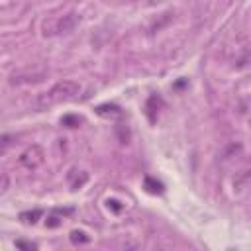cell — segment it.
Segmentation results:
<instances>
[{
    "instance_id": "1",
    "label": "cell",
    "mask_w": 251,
    "mask_h": 251,
    "mask_svg": "<svg viewBox=\"0 0 251 251\" xmlns=\"http://www.w3.org/2000/svg\"><path fill=\"white\" fill-rule=\"evenodd\" d=\"M78 92H80V84L76 80H59L47 92H43V94L37 96L35 106L39 110H45V108H51V106H57V104H63V102L73 100Z\"/></svg>"
},
{
    "instance_id": "2",
    "label": "cell",
    "mask_w": 251,
    "mask_h": 251,
    "mask_svg": "<svg viewBox=\"0 0 251 251\" xmlns=\"http://www.w3.org/2000/svg\"><path fill=\"white\" fill-rule=\"evenodd\" d=\"M45 161V151L41 149V145H29L22 155H20V165L33 171L37 169L39 165H43Z\"/></svg>"
},
{
    "instance_id": "3",
    "label": "cell",
    "mask_w": 251,
    "mask_h": 251,
    "mask_svg": "<svg viewBox=\"0 0 251 251\" xmlns=\"http://www.w3.org/2000/svg\"><path fill=\"white\" fill-rule=\"evenodd\" d=\"M76 24H78V16L76 14H67V16L53 22V29L49 33H69V31L75 29Z\"/></svg>"
},
{
    "instance_id": "4",
    "label": "cell",
    "mask_w": 251,
    "mask_h": 251,
    "mask_svg": "<svg viewBox=\"0 0 251 251\" xmlns=\"http://www.w3.org/2000/svg\"><path fill=\"white\" fill-rule=\"evenodd\" d=\"M96 112H98V116H102V118H122V108L120 106H116V104H102V106H98L96 108Z\"/></svg>"
},
{
    "instance_id": "5",
    "label": "cell",
    "mask_w": 251,
    "mask_h": 251,
    "mask_svg": "<svg viewBox=\"0 0 251 251\" xmlns=\"http://www.w3.org/2000/svg\"><path fill=\"white\" fill-rule=\"evenodd\" d=\"M39 216H41V210H33V212H22V214H20V220H22L24 224H35Z\"/></svg>"
},
{
    "instance_id": "6",
    "label": "cell",
    "mask_w": 251,
    "mask_h": 251,
    "mask_svg": "<svg viewBox=\"0 0 251 251\" xmlns=\"http://www.w3.org/2000/svg\"><path fill=\"white\" fill-rule=\"evenodd\" d=\"M90 237L84 231H71V241L73 243H86Z\"/></svg>"
},
{
    "instance_id": "7",
    "label": "cell",
    "mask_w": 251,
    "mask_h": 251,
    "mask_svg": "<svg viewBox=\"0 0 251 251\" xmlns=\"http://www.w3.org/2000/svg\"><path fill=\"white\" fill-rule=\"evenodd\" d=\"M145 186H153V188H149V192H163V184H161V182H157V184H155L151 178H147V180H145Z\"/></svg>"
},
{
    "instance_id": "8",
    "label": "cell",
    "mask_w": 251,
    "mask_h": 251,
    "mask_svg": "<svg viewBox=\"0 0 251 251\" xmlns=\"http://www.w3.org/2000/svg\"><path fill=\"white\" fill-rule=\"evenodd\" d=\"M59 224H61V220L55 218V216H49V218L45 220V226H47V227H57Z\"/></svg>"
},
{
    "instance_id": "9",
    "label": "cell",
    "mask_w": 251,
    "mask_h": 251,
    "mask_svg": "<svg viewBox=\"0 0 251 251\" xmlns=\"http://www.w3.org/2000/svg\"><path fill=\"white\" fill-rule=\"evenodd\" d=\"M63 124H73V127H75V126H78V124H80V118H73V116H65V118H63Z\"/></svg>"
},
{
    "instance_id": "10",
    "label": "cell",
    "mask_w": 251,
    "mask_h": 251,
    "mask_svg": "<svg viewBox=\"0 0 251 251\" xmlns=\"http://www.w3.org/2000/svg\"><path fill=\"white\" fill-rule=\"evenodd\" d=\"M8 186H10V180H8V175L4 173V175H2V194L8 190Z\"/></svg>"
},
{
    "instance_id": "11",
    "label": "cell",
    "mask_w": 251,
    "mask_h": 251,
    "mask_svg": "<svg viewBox=\"0 0 251 251\" xmlns=\"http://www.w3.org/2000/svg\"><path fill=\"white\" fill-rule=\"evenodd\" d=\"M16 247H22V249H35V245L25 243V241H16Z\"/></svg>"
}]
</instances>
